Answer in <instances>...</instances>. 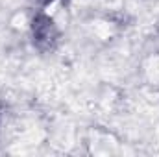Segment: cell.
Returning <instances> with one entry per match:
<instances>
[{"instance_id": "6da1fadb", "label": "cell", "mask_w": 159, "mask_h": 157, "mask_svg": "<svg viewBox=\"0 0 159 157\" xmlns=\"http://www.w3.org/2000/svg\"><path fill=\"white\" fill-rule=\"evenodd\" d=\"M43 2H50V0H43Z\"/></svg>"}]
</instances>
